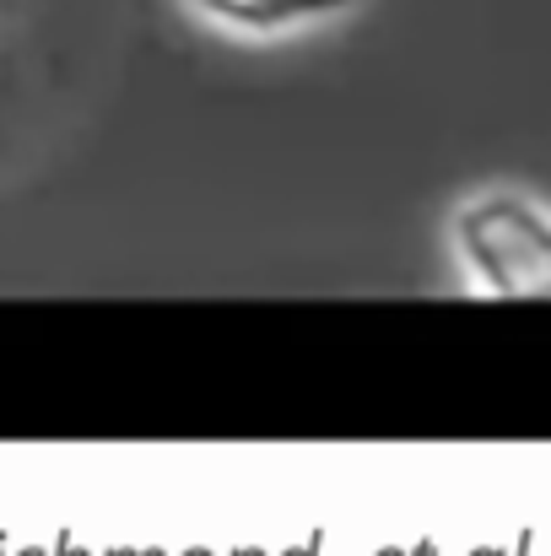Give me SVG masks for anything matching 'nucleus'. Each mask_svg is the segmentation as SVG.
I'll use <instances>...</instances> for the list:
<instances>
[{
    "mask_svg": "<svg viewBox=\"0 0 551 556\" xmlns=\"http://www.w3.org/2000/svg\"><path fill=\"white\" fill-rule=\"evenodd\" d=\"M460 249L476 270L514 298H551V211L519 189H487L454 216Z\"/></svg>",
    "mask_w": 551,
    "mask_h": 556,
    "instance_id": "f257e3e1",
    "label": "nucleus"
},
{
    "mask_svg": "<svg viewBox=\"0 0 551 556\" xmlns=\"http://www.w3.org/2000/svg\"><path fill=\"white\" fill-rule=\"evenodd\" d=\"M363 0H184V11L233 38H287L352 16Z\"/></svg>",
    "mask_w": 551,
    "mask_h": 556,
    "instance_id": "f03ea898",
    "label": "nucleus"
}]
</instances>
